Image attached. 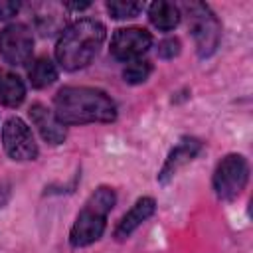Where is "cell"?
Segmentation results:
<instances>
[{
	"mask_svg": "<svg viewBox=\"0 0 253 253\" xmlns=\"http://www.w3.org/2000/svg\"><path fill=\"white\" fill-rule=\"evenodd\" d=\"M53 113L61 125L111 123L117 119L113 99L93 87H63L53 97Z\"/></svg>",
	"mask_w": 253,
	"mask_h": 253,
	"instance_id": "1",
	"label": "cell"
},
{
	"mask_svg": "<svg viewBox=\"0 0 253 253\" xmlns=\"http://www.w3.org/2000/svg\"><path fill=\"white\" fill-rule=\"evenodd\" d=\"M105 38H107V30L99 20H91V18L79 20L61 32L55 43V57L63 69L77 71L93 61Z\"/></svg>",
	"mask_w": 253,
	"mask_h": 253,
	"instance_id": "2",
	"label": "cell"
},
{
	"mask_svg": "<svg viewBox=\"0 0 253 253\" xmlns=\"http://www.w3.org/2000/svg\"><path fill=\"white\" fill-rule=\"evenodd\" d=\"M115 202H117V196L113 188H107V186L97 188L85 202L83 210L77 213L75 223L69 231V243L73 247H87L95 243L105 231L107 215L113 210Z\"/></svg>",
	"mask_w": 253,
	"mask_h": 253,
	"instance_id": "3",
	"label": "cell"
},
{
	"mask_svg": "<svg viewBox=\"0 0 253 253\" xmlns=\"http://www.w3.org/2000/svg\"><path fill=\"white\" fill-rule=\"evenodd\" d=\"M186 10H188V22L194 36L196 51L200 57H210L219 45L221 24L215 18V14L202 2H190Z\"/></svg>",
	"mask_w": 253,
	"mask_h": 253,
	"instance_id": "4",
	"label": "cell"
},
{
	"mask_svg": "<svg viewBox=\"0 0 253 253\" xmlns=\"http://www.w3.org/2000/svg\"><path fill=\"white\" fill-rule=\"evenodd\" d=\"M249 180V164L241 154H227L213 172V190L219 200H235Z\"/></svg>",
	"mask_w": 253,
	"mask_h": 253,
	"instance_id": "5",
	"label": "cell"
},
{
	"mask_svg": "<svg viewBox=\"0 0 253 253\" xmlns=\"http://www.w3.org/2000/svg\"><path fill=\"white\" fill-rule=\"evenodd\" d=\"M2 144L6 154L12 160H36L38 158V142L32 134V128L20 119L10 117L2 126Z\"/></svg>",
	"mask_w": 253,
	"mask_h": 253,
	"instance_id": "6",
	"label": "cell"
},
{
	"mask_svg": "<svg viewBox=\"0 0 253 253\" xmlns=\"http://www.w3.org/2000/svg\"><path fill=\"white\" fill-rule=\"evenodd\" d=\"M34 51V36L26 24H10L0 32V53L10 65H24Z\"/></svg>",
	"mask_w": 253,
	"mask_h": 253,
	"instance_id": "7",
	"label": "cell"
},
{
	"mask_svg": "<svg viewBox=\"0 0 253 253\" xmlns=\"http://www.w3.org/2000/svg\"><path fill=\"white\" fill-rule=\"evenodd\" d=\"M152 43L150 32L144 28H121L111 38V53L121 61H134Z\"/></svg>",
	"mask_w": 253,
	"mask_h": 253,
	"instance_id": "8",
	"label": "cell"
},
{
	"mask_svg": "<svg viewBox=\"0 0 253 253\" xmlns=\"http://www.w3.org/2000/svg\"><path fill=\"white\" fill-rule=\"evenodd\" d=\"M30 119L36 125V128L40 130L42 138L49 144H59L65 138V126L59 123V119L55 117L53 111H49L45 105L36 103L30 107Z\"/></svg>",
	"mask_w": 253,
	"mask_h": 253,
	"instance_id": "9",
	"label": "cell"
},
{
	"mask_svg": "<svg viewBox=\"0 0 253 253\" xmlns=\"http://www.w3.org/2000/svg\"><path fill=\"white\" fill-rule=\"evenodd\" d=\"M154 210H156V202H154L152 198L144 196V198L136 200L134 206L121 217V221H119V225H117V229H115V237H117L119 241L126 239L142 221H146V219L154 213Z\"/></svg>",
	"mask_w": 253,
	"mask_h": 253,
	"instance_id": "10",
	"label": "cell"
},
{
	"mask_svg": "<svg viewBox=\"0 0 253 253\" xmlns=\"http://www.w3.org/2000/svg\"><path fill=\"white\" fill-rule=\"evenodd\" d=\"M200 150H202L200 140H196V138L182 140V142L168 154V158H166V162H164V166H162V170H160V174H158V180H160L162 184H166L184 164H188L190 160H194Z\"/></svg>",
	"mask_w": 253,
	"mask_h": 253,
	"instance_id": "11",
	"label": "cell"
},
{
	"mask_svg": "<svg viewBox=\"0 0 253 253\" xmlns=\"http://www.w3.org/2000/svg\"><path fill=\"white\" fill-rule=\"evenodd\" d=\"M148 18H150V22H152L154 28L168 32V30H174V28L180 24V10H178V6L172 4V2H162V0H158V2H152V4H150V8H148Z\"/></svg>",
	"mask_w": 253,
	"mask_h": 253,
	"instance_id": "12",
	"label": "cell"
},
{
	"mask_svg": "<svg viewBox=\"0 0 253 253\" xmlns=\"http://www.w3.org/2000/svg\"><path fill=\"white\" fill-rule=\"evenodd\" d=\"M26 97L24 81L14 73H4L0 77V103L6 107H18Z\"/></svg>",
	"mask_w": 253,
	"mask_h": 253,
	"instance_id": "13",
	"label": "cell"
},
{
	"mask_svg": "<svg viewBox=\"0 0 253 253\" xmlns=\"http://www.w3.org/2000/svg\"><path fill=\"white\" fill-rule=\"evenodd\" d=\"M28 77H30L32 87L43 89V87H49L57 79V69H55V65H53L51 59L40 57V59H36L32 63V67L28 71Z\"/></svg>",
	"mask_w": 253,
	"mask_h": 253,
	"instance_id": "14",
	"label": "cell"
},
{
	"mask_svg": "<svg viewBox=\"0 0 253 253\" xmlns=\"http://www.w3.org/2000/svg\"><path fill=\"white\" fill-rule=\"evenodd\" d=\"M107 10L113 18L117 20H125V18H134L140 14L142 10V4L140 2H132V0H113V2H107Z\"/></svg>",
	"mask_w": 253,
	"mask_h": 253,
	"instance_id": "15",
	"label": "cell"
},
{
	"mask_svg": "<svg viewBox=\"0 0 253 253\" xmlns=\"http://www.w3.org/2000/svg\"><path fill=\"white\" fill-rule=\"evenodd\" d=\"M150 73H152V65H150L148 61L134 59V61H130V63L125 67L123 77H125V81H126V83L136 85V83H144V81L148 79V75H150Z\"/></svg>",
	"mask_w": 253,
	"mask_h": 253,
	"instance_id": "16",
	"label": "cell"
},
{
	"mask_svg": "<svg viewBox=\"0 0 253 253\" xmlns=\"http://www.w3.org/2000/svg\"><path fill=\"white\" fill-rule=\"evenodd\" d=\"M178 53H180V42H178L176 38H168V40L160 42V45H158V55H160L162 59H172V57L178 55Z\"/></svg>",
	"mask_w": 253,
	"mask_h": 253,
	"instance_id": "17",
	"label": "cell"
},
{
	"mask_svg": "<svg viewBox=\"0 0 253 253\" xmlns=\"http://www.w3.org/2000/svg\"><path fill=\"white\" fill-rule=\"evenodd\" d=\"M18 10H20V4L18 2H0V20L12 18Z\"/></svg>",
	"mask_w": 253,
	"mask_h": 253,
	"instance_id": "18",
	"label": "cell"
},
{
	"mask_svg": "<svg viewBox=\"0 0 253 253\" xmlns=\"http://www.w3.org/2000/svg\"><path fill=\"white\" fill-rule=\"evenodd\" d=\"M6 200H8V190H4V186L0 184V208L6 204Z\"/></svg>",
	"mask_w": 253,
	"mask_h": 253,
	"instance_id": "19",
	"label": "cell"
}]
</instances>
